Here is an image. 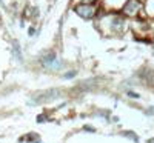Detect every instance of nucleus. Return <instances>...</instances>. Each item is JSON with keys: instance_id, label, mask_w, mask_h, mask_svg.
Here are the masks:
<instances>
[{"instance_id": "f03ea898", "label": "nucleus", "mask_w": 154, "mask_h": 143, "mask_svg": "<svg viewBox=\"0 0 154 143\" xmlns=\"http://www.w3.org/2000/svg\"><path fill=\"white\" fill-rule=\"evenodd\" d=\"M140 6H142V5H140L139 0H128V3L123 8V12L128 14V16H134L136 12L140 9Z\"/></svg>"}, {"instance_id": "f257e3e1", "label": "nucleus", "mask_w": 154, "mask_h": 143, "mask_svg": "<svg viewBox=\"0 0 154 143\" xmlns=\"http://www.w3.org/2000/svg\"><path fill=\"white\" fill-rule=\"evenodd\" d=\"M75 12L83 19H91V17L96 16V8L91 6V5H80V6L75 8Z\"/></svg>"}, {"instance_id": "7ed1b4c3", "label": "nucleus", "mask_w": 154, "mask_h": 143, "mask_svg": "<svg viewBox=\"0 0 154 143\" xmlns=\"http://www.w3.org/2000/svg\"><path fill=\"white\" fill-rule=\"evenodd\" d=\"M42 63H43V66L51 68V69L59 68V63H57V59H56V56H54V54H48L46 57H43Z\"/></svg>"}, {"instance_id": "39448f33", "label": "nucleus", "mask_w": 154, "mask_h": 143, "mask_svg": "<svg viewBox=\"0 0 154 143\" xmlns=\"http://www.w3.org/2000/svg\"><path fill=\"white\" fill-rule=\"evenodd\" d=\"M82 2H85V3H91V2H94V0H82Z\"/></svg>"}, {"instance_id": "20e7f679", "label": "nucleus", "mask_w": 154, "mask_h": 143, "mask_svg": "<svg viewBox=\"0 0 154 143\" xmlns=\"http://www.w3.org/2000/svg\"><path fill=\"white\" fill-rule=\"evenodd\" d=\"M74 75H75V72H74V71H71V72H66V74L63 75V77H65V79H72Z\"/></svg>"}]
</instances>
